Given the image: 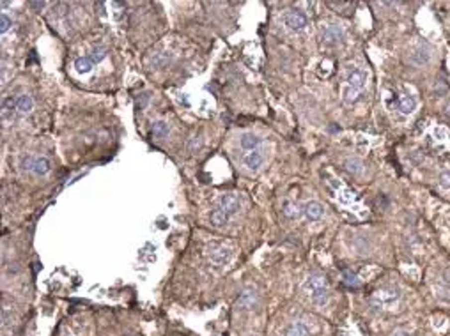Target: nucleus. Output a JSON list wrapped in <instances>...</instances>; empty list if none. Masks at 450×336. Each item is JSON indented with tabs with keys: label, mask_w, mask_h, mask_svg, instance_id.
Instances as JSON below:
<instances>
[{
	"label": "nucleus",
	"mask_w": 450,
	"mask_h": 336,
	"mask_svg": "<svg viewBox=\"0 0 450 336\" xmlns=\"http://www.w3.org/2000/svg\"><path fill=\"white\" fill-rule=\"evenodd\" d=\"M303 288L307 290V294L310 296L314 304L317 306H325L328 303L330 297V290H328V283H326V278L321 274H312L305 279Z\"/></svg>",
	"instance_id": "obj_1"
},
{
	"label": "nucleus",
	"mask_w": 450,
	"mask_h": 336,
	"mask_svg": "<svg viewBox=\"0 0 450 336\" xmlns=\"http://www.w3.org/2000/svg\"><path fill=\"white\" fill-rule=\"evenodd\" d=\"M206 255L211 264H215V266L222 268V266H227V264L231 262L232 248L227 246V244H222V243H213L207 246Z\"/></svg>",
	"instance_id": "obj_2"
},
{
	"label": "nucleus",
	"mask_w": 450,
	"mask_h": 336,
	"mask_svg": "<svg viewBox=\"0 0 450 336\" xmlns=\"http://www.w3.org/2000/svg\"><path fill=\"white\" fill-rule=\"evenodd\" d=\"M399 292L395 288H383V290H377L372 297H370V304H372L376 310H381V308H388L393 306V304L399 301Z\"/></svg>",
	"instance_id": "obj_3"
},
{
	"label": "nucleus",
	"mask_w": 450,
	"mask_h": 336,
	"mask_svg": "<svg viewBox=\"0 0 450 336\" xmlns=\"http://www.w3.org/2000/svg\"><path fill=\"white\" fill-rule=\"evenodd\" d=\"M284 21H285V25H287V29L294 30V32H300V30H303L308 25L307 16H305L300 9H291V11L285 12Z\"/></svg>",
	"instance_id": "obj_4"
},
{
	"label": "nucleus",
	"mask_w": 450,
	"mask_h": 336,
	"mask_svg": "<svg viewBox=\"0 0 450 336\" xmlns=\"http://www.w3.org/2000/svg\"><path fill=\"white\" fill-rule=\"evenodd\" d=\"M216 207H220L222 211H225L229 216L236 214V212L240 211V207H241V197L240 195H236V193H227V195H223L222 199L218 200V203H216Z\"/></svg>",
	"instance_id": "obj_5"
},
{
	"label": "nucleus",
	"mask_w": 450,
	"mask_h": 336,
	"mask_svg": "<svg viewBox=\"0 0 450 336\" xmlns=\"http://www.w3.org/2000/svg\"><path fill=\"white\" fill-rule=\"evenodd\" d=\"M344 39V30H342L341 25H335V23H330L326 25L323 32H321V41L325 43V45H337V43H341Z\"/></svg>",
	"instance_id": "obj_6"
},
{
	"label": "nucleus",
	"mask_w": 450,
	"mask_h": 336,
	"mask_svg": "<svg viewBox=\"0 0 450 336\" xmlns=\"http://www.w3.org/2000/svg\"><path fill=\"white\" fill-rule=\"evenodd\" d=\"M264 161H266V154H264L261 149L250 150V152H247V154L243 156L245 166H247L248 170H252V172H257V170H259L261 166L264 165Z\"/></svg>",
	"instance_id": "obj_7"
},
{
	"label": "nucleus",
	"mask_w": 450,
	"mask_h": 336,
	"mask_svg": "<svg viewBox=\"0 0 450 336\" xmlns=\"http://www.w3.org/2000/svg\"><path fill=\"white\" fill-rule=\"evenodd\" d=\"M365 83H367V74H365L361 69H353V71L348 74V80H346V85L358 90V92H363Z\"/></svg>",
	"instance_id": "obj_8"
},
{
	"label": "nucleus",
	"mask_w": 450,
	"mask_h": 336,
	"mask_svg": "<svg viewBox=\"0 0 450 336\" xmlns=\"http://www.w3.org/2000/svg\"><path fill=\"white\" fill-rule=\"evenodd\" d=\"M417 97L411 96V94H404V96L397 97V101H395V108L401 112L402 115H411L417 110Z\"/></svg>",
	"instance_id": "obj_9"
},
{
	"label": "nucleus",
	"mask_w": 450,
	"mask_h": 336,
	"mask_svg": "<svg viewBox=\"0 0 450 336\" xmlns=\"http://www.w3.org/2000/svg\"><path fill=\"white\" fill-rule=\"evenodd\" d=\"M323 212H325V207L321 205L317 200H310V202L303 203V214L307 219L310 221H317V219L323 218Z\"/></svg>",
	"instance_id": "obj_10"
},
{
	"label": "nucleus",
	"mask_w": 450,
	"mask_h": 336,
	"mask_svg": "<svg viewBox=\"0 0 450 336\" xmlns=\"http://www.w3.org/2000/svg\"><path fill=\"white\" fill-rule=\"evenodd\" d=\"M257 304V292L254 288H245L238 297V306L243 310H250Z\"/></svg>",
	"instance_id": "obj_11"
},
{
	"label": "nucleus",
	"mask_w": 450,
	"mask_h": 336,
	"mask_svg": "<svg viewBox=\"0 0 450 336\" xmlns=\"http://www.w3.org/2000/svg\"><path fill=\"white\" fill-rule=\"evenodd\" d=\"M240 145L243 147L245 150H257L261 149V145H263V138L257 136L256 133H245L243 136H241L240 140Z\"/></svg>",
	"instance_id": "obj_12"
},
{
	"label": "nucleus",
	"mask_w": 450,
	"mask_h": 336,
	"mask_svg": "<svg viewBox=\"0 0 450 336\" xmlns=\"http://www.w3.org/2000/svg\"><path fill=\"white\" fill-rule=\"evenodd\" d=\"M16 110H18V114L29 115L34 110L32 96H29V94H20V96H16Z\"/></svg>",
	"instance_id": "obj_13"
},
{
	"label": "nucleus",
	"mask_w": 450,
	"mask_h": 336,
	"mask_svg": "<svg viewBox=\"0 0 450 336\" xmlns=\"http://www.w3.org/2000/svg\"><path fill=\"white\" fill-rule=\"evenodd\" d=\"M229 219H231V216H229L225 211H222L220 207H215L209 214V221H211L213 227H222V225H225Z\"/></svg>",
	"instance_id": "obj_14"
},
{
	"label": "nucleus",
	"mask_w": 450,
	"mask_h": 336,
	"mask_svg": "<svg viewBox=\"0 0 450 336\" xmlns=\"http://www.w3.org/2000/svg\"><path fill=\"white\" fill-rule=\"evenodd\" d=\"M410 59H411V62H413V64L424 66V64H427V62H429L431 53H429V50H427L426 46H418V48L415 50L413 53H411Z\"/></svg>",
	"instance_id": "obj_15"
},
{
	"label": "nucleus",
	"mask_w": 450,
	"mask_h": 336,
	"mask_svg": "<svg viewBox=\"0 0 450 336\" xmlns=\"http://www.w3.org/2000/svg\"><path fill=\"white\" fill-rule=\"evenodd\" d=\"M52 170V163H50L48 158H36L34 159V166H32V172L36 175H45Z\"/></svg>",
	"instance_id": "obj_16"
},
{
	"label": "nucleus",
	"mask_w": 450,
	"mask_h": 336,
	"mask_svg": "<svg viewBox=\"0 0 450 336\" xmlns=\"http://www.w3.org/2000/svg\"><path fill=\"white\" fill-rule=\"evenodd\" d=\"M361 92H358V90L351 89V87L344 85L342 87V101L346 103V105H353V103H357L358 99H360Z\"/></svg>",
	"instance_id": "obj_17"
},
{
	"label": "nucleus",
	"mask_w": 450,
	"mask_h": 336,
	"mask_svg": "<svg viewBox=\"0 0 450 336\" xmlns=\"http://www.w3.org/2000/svg\"><path fill=\"white\" fill-rule=\"evenodd\" d=\"M284 214L291 219H298L301 214H303V205H298L294 202H287L284 205Z\"/></svg>",
	"instance_id": "obj_18"
},
{
	"label": "nucleus",
	"mask_w": 450,
	"mask_h": 336,
	"mask_svg": "<svg viewBox=\"0 0 450 336\" xmlns=\"http://www.w3.org/2000/svg\"><path fill=\"white\" fill-rule=\"evenodd\" d=\"M94 62L90 61V57L87 55V57H78L77 61H75V67H77L78 73H89L90 69H92Z\"/></svg>",
	"instance_id": "obj_19"
},
{
	"label": "nucleus",
	"mask_w": 450,
	"mask_h": 336,
	"mask_svg": "<svg viewBox=\"0 0 450 336\" xmlns=\"http://www.w3.org/2000/svg\"><path fill=\"white\" fill-rule=\"evenodd\" d=\"M153 136L154 138H165L169 136V124L165 121H156L153 124Z\"/></svg>",
	"instance_id": "obj_20"
},
{
	"label": "nucleus",
	"mask_w": 450,
	"mask_h": 336,
	"mask_svg": "<svg viewBox=\"0 0 450 336\" xmlns=\"http://www.w3.org/2000/svg\"><path fill=\"white\" fill-rule=\"evenodd\" d=\"M106 55H108V50H106L105 46H96V48H92V53H90L89 57H90V61H92L94 64H99V62H101Z\"/></svg>",
	"instance_id": "obj_21"
},
{
	"label": "nucleus",
	"mask_w": 450,
	"mask_h": 336,
	"mask_svg": "<svg viewBox=\"0 0 450 336\" xmlns=\"http://www.w3.org/2000/svg\"><path fill=\"white\" fill-rule=\"evenodd\" d=\"M346 168H348V172H351V174H361V172H363V163L357 158H349L348 161H346Z\"/></svg>",
	"instance_id": "obj_22"
},
{
	"label": "nucleus",
	"mask_w": 450,
	"mask_h": 336,
	"mask_svg": "<svg viewBox=\"0 0 450 336\" xmlns=\"http://www.w3.org/2000/svg\"><path fill=\"white\" fill-rule=\"evenodd\" d=\"M291 335H296V336H310V329L303 324V322H294L291 326Z\"/></svg>",
	"instance_id": "obj_23"
},
{
	"label": "nucleus",
	"mask_w": 450,
	"mask_h": 336,
	"mask_svg": "<svg viewBox=\"0 0 450 336\" xmlns=\"http://www.w3.org/2000/svg\"><path fill=\"white\" fill-rule=\"evenodd\" d=\"M11 25H12V20L5 14V12H2V14H0V32L5 34L9 29H11Z\"/></svg>",
	"instance_id": "obj_24"
},
{
	"label": "nucleus",
	"mask_w": 450,
	"mask_h": 336,
	"mask_svg": "<svg viewBox=\"0 0 450 336\" xmlns=\"http://www.w3.org/2000/svg\"><path fill=\"white\" fill-rule=\"evenodd\" d=\"M438 184L443 188V190H450V172L449 170H445V172H442V174H440Z\"/></svg>",
	"instance_id": "obj_25"
},
{
	"label": "nucleus",
	"mask_w": 450,
	"mask_h": 336,
	"mask_svg": "<svg viewBox=\"0 0 450 336\" xmlns=\"http://www.w3.org/2000/svg\"><path fill=\"white\" fill-rule=\"evenodd\" d=\"M34 156H23L20 161L21 170H27V172H32V166H34Z\"/></svg>",
	"instance_id": "obj_26"
},
{
	"label": "nucleus",
	"mask_w": 450,
	"mask_h": 336,
	"mask_svg": "<svg viewBox=\"0 0 450 336\" xmlns=\"http://www.w3.org/2000/svg\"><path fill=\"white\" fill-rule=\"evenodd\" d=\"M167 61H169L167 55H156V59H153V64L156 66V67H162V66H165Z\"/></svg>",
	"instance_id": "obj_27"
},
{
	"label": "nucleus",
	"mask_w": 450,
	"mask_h": 336,
	"mask_svg": "<svg viewBox=\"0 0 450 336\" xmlns=\"http://www.w3.org/2000/svg\"><path fill=\"white\" fill-rule=\"evenodd\" d=\"M393 336H411V335H408V333H404V331H397V333H393Z\"/></svg>",
	"instance_id": "obj_28"
},
{
	"label": "nucleus",
	"mask_w": 450,
	"mask_h": 336,
	"mask_svg": "<svg viewBox=\"0 0 450 336\" xmlns=\"http://www.w3.org/2000/svg\"><path fill=\"white\" fill-rule=\"evenodd\" d=\"M445 112H447V115H449V117H450V103L445 106Z\"/></svg>",
	"instance_id": "obj_29"
},
{
	"label": "nucleus",
	"mask_w": 450,
	"mask_h": 336,
	"mask_svg": "<svg viewBox=\"0 0 450 336\" xmlns=\"http://www.w3.org/2000/svg\"><path fill=\"white\" fill-rule=\"evenodd\" d=\"M287 336H296V335H291V333H289V335H287Z\"/></svg>",
	"instance_id": "obj_30"
}]
</instances>
